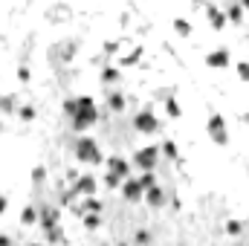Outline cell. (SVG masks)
Instances as JSON below:
<instances>
[{"instance_id": "6da1fadb", "label": "cell", "mask_w": 249, "mask_h": 246, "mask_svg": "<svg viewBox=\"0 0 249 246\" xmlns=\"http://www.w3.org/2000/svg\"><path fill=\"white\" fill-rule=\"evenodd\" d=\"M64 113L72 119V130H78V133L90 130L93 124L99 122V107H96V99H93V96L67 99V102H64Z\"/></svg>"}, {"instance_id": "7a4b0ae2", "label": "cell", "mask_w": 249, "mask_h": 246, "mask_svg": "<svg viewBox=\"0 0 249 246\" xmlns=\"http://www.w3.org/2000/svg\"><path fill=\"white\" fill-rule=\"evenodd\" d=\"M75 159L78 162H87V165H102V151H99V142L93 139V136H87V133H81L78 139H75Z\"/></svg>"}, {"instance_id": "3957f363", "label": "cell", "mask_w": 249, "mask_h": 246, "mask_svg": "<svg viewBox=\"0 0 249 246\" xmlns=\"http://www.w3.org/2000/svg\"><path fill=\"white\" fill-rule=\"evenodd\" d=\"M124 177H130V162L124 157H107V174H105V185L107 188H119Z\"/></svg>"}, {"instance_id": "277c9868", "label": "cell", "mask_w": 249, "mask_h": 246, "mask_svg": "<svg viewBox=\"0 0 249 246\" xmlns=\"http://www.w3.org/2000/svg\"><path fill=\"white\" fill-rule=\"evenodd\" d=\"M206 133H209V139L214 142V145H229V130H226V119L220 116V113H209V119H206Z\"/></svg>"}, {"instance_id": "5b68a950", "label": "cell", "mask_w": 249, "mask_h": 246, "mask_svg": "<svg viewBox=\"0 0 249 246\" xmlns=\"http://www.w3.org/2000/svg\"><path fill=\"white\" fill-rule=\"evenodd\" d=\"M160 119H157V113L151 110V107H142L136 116H133V130L136 133H145V136H151V133H160Z\"/></svg>"}, {"instance_id": "8992f818", "label": "cell", "mask_w": 249, "mask_h": 246, "mask_svg": "<svg viewBox=\"0 0 249 246\" xmlns=\"http://www.w3.org/2000/svg\"><path fill=\"white\" fill-rule=\"evenodd\" d=\"M160 148L157 145H148V148H139L136 154H133V165L139 168V171H154L157 168V162H160Z\"/></svg>"}, {"instance_id": "52a82bcc", "label": "cell", "mask_w": 249, "mask_h": 246, "mask_svg": "<svg viewBox=\"0 0 249 246\" xmlns=\"http://www.w3.org/2000/svg\"><path fill=\"white\" fill-rule=\"evenodd\" d=\"M58 220H61V211H58L55 206H50V203H47V206H41V209H38V226H41L44 232L55 229V226H58Z\"/></svg>"}, {"instance_id": "ba28073f", "label": "cell", "mask_w": 249, "mask_h": 246, "mask_svg": "<svg viewBox=\"0 0 249 246\" xmlns=\"http://www.w3.org/2000/svg\"><path fill=\"white\" fill-rule=\"evenodd\" d=\"M119 191H122V197L127 200V203H139V200L145 197V188L139 185L136 177H124L122 185H119Z\"/></svg>"}, {"instance_id": "9c48e42d", "label": "cell", "mask_w": 249, "mask_h": 246, "mask_svg": "<svg viewBox=\"0 0 249 246\" xmlns=\"http://www.w3.org/2000/svg\"><path fill=\"white\" fill-rule=\"evenodd\" d=\"M96 177L93 174H81V177H75V185H72V194L75 197H90V194H96Z\"/></svg>"}, {"instance_id": "30bf717a", "label": "cell", "mask_w": 249, "mask_h": 246, "mask_svg": "<svg viewBox=\"0 0 249 246\" xmlns=\"http://www.w3.org/2000/svg\"><path fill=\"white\" fill-rule=\"evenodd\" d=\"M206 20H209V26H212V29H217V32L229 23V20H226V12H223V9H217V6H212V3L206 6Z\"/></svg>"}, {"instance_id": "8fae6325", "label": "cell", "mask_w": 249, "mask_h": 246, "mask_svg": "<svg viewBox=\"0 0 249 246\" xmlns=\"http://www.w3.org/2000/svg\"><path fill=\"white\" fill-rule=\"evenodd\" d=\"M229 50H212L209 55H206V67H212V70H226L229 67Z\"/></svg>"}, {"instance_id": "7c38bea8", "label": "cell", "mask_w": 249, "mask_h": 246, "mask_svg": "<svg viewBox=\"0 0 249 246\" xmlns=\"http://www.w3.org/2000/svg\"><path fill=\"white\" fill-rule=\"evenodd\" d=\"M151 209H162L165 206V191L160 188V185H151V188H145V197H142Z\"/></svg>"}, {"instance_id": "4fadbf2b", "label": "cell", "mask_w": 249, "mask_h": 246, "mask_svg": "<svg viewBox=\"0 0 249 246\" xmlns=\"http://www.w3.org/2000/svg\"><path fill=\"white\" fill-rule=\"evenodd\" d=\"M75 211H78V214H84V211H105V203H102V200H96V197L90 194V197H84V203H81V206H75Z\"/></svg>"}, {"instance_id": "5bb4252c", "label": "cell", "mask_w": 249, "mask_h": 246, "mask_svg": "<svg viewBox=\"0 0 249 246\" xmlns=\"http://www.w3.org/2000/svg\"><path fill=\"white\" fill-rule=\"evenodd\" d=\"M81 220H84V229H87V232H96V229L102 226V211H84Z\"/></svg>"}, {"instance_id": "9a60e30c", "label": "cell", "mask_w": 249, "mask_h": 246, "mask_svg": "<svg viewBox=\"0 0 249 246\" xmlns=\"http://www.w3.org/2000/svg\"><path fill=\"white\" fill-rule=\"evenodd\" d=\"M171 29H174L180 38H191V32H194V26L188 23L186 18H174V20H171Z\"/></svg>"}, {"instance_id": "2e32d148", "label": "cell", "mask_w": 249, "mask_h": 246, "mask_svg": "<svg viewBox=\"0 0 249 246\" xmlns=\"http://www.w3.org/2000/svg\"><path fill=\"white\" fill-rule=\"evenodd\" d=\"M20 226H38V209H35V206H23V211H20Z\"/></svg>"}, {"instance_id": "e0dca14e", "label": "cell", "mask_w": 249, "mask_h": 246, "mask_svg": "<svg viewBox=\"0 0 249 246\" xmlns=\"http://www.w3.org/2000/svg\"><path fill=\"white\" fill-rule=\"evenodd\" d=\"M107 107H110L113 113H122L124 110V93L122 90H113V93L107 96Z\"/></svg>"}, {"instance_id": "ac0fdd59", "label": "cell", "mask_w": 249, "mask_h": 246, "mask_svg": "<svg viewBox=\"0 0 249 246\" xmlns=\"http://www.w3.org/2000/svg\"><path fill=\"white\" fill-rule=\"evenodd\" d=\"M160 154H162V157H168V159H177V157H180V148H177V142H174V139H165V142L160 145Z\"/></svg>"}, {"instance_id": "d6986e66", "label": "cell", "mask_w": 249, "mask_h": 246, "mask_svg": "<svg viewBox=\"0 0 249 246\" xmlns=\"http://www.w3.org/2000/svg\"><path fill=\"white\" fill-rule=\"evenodd\" d=\"M226 20H229V23H241V20H244V6H241V3H232V6L226 9Z\"/></svg>"}, {"instance_id": "ffe728a7", "label": "cell", "mask_w": 249, "mask_h": 246, "mask_svg": "<svg viewBox=\"0 0 249 246\" xmlns=\"http://www.w3.org/2000/svg\"><path fill=\"white\" fill-rule=\"evenodd\" d=\"M165 113H168L171 119H180V116H183V107H180V102H177L174 96L165 99Z\"/></svg>"}, {"instance_id": "44dd1931", "label": "cell", "mask_w": 249, "mask_h": 246, "mask_svg": "<svg viewBox=\"0 0 249 246\" xmlns=\"http://www.w3.org/2000/svg\"><path fill=\"white\" fill-rule=\"evenodd\" d=\"M102 81L116 84V81H119V70H116V67H105V70H102Z\"/></svg>"}, {"instance_id": "7402d4cb", "label": "cell", "mask_w": 249, "mask_h": 246, "mask_svg": "<svg viewBox=\"0 0 249 246\" xmlns=\"http://www.w3.org/2000/svg\"><path fill=\"white\" fill-rule=\"evenodd\" d=\"M139 55H142V47H136L130 55H122V61H119V67H133V64L139 61Z\"/></svg>"}, {"instance_id": "603a6c76", "label": "cell", "mask_w": 249, "mask_h": 246, "mask_svg": "<svg viewBox=\"0 0 249 246\" xmlns=\"http://www.w3.org/2000/svg\"><path fill=\"white\" fill-rule=\"evenodd\" d=\"M136 180H139V185H142V188H151V185H157V177H154V171H142Z\"/></svg>"}, {"instance_id": "cb8c5ba5", "label": "cell", "mask_w": 249, "mask_h": 246, "mask_svg": "<svg viewBox=\"0 0 249 246\" xmlns=\"http://www.w3.org/2000/svg\"><path fill=\"white\" fill-rule=\"evenodd\" d=\"M0 110L3 113H15V96H0Z\"/></svg>"}, {"instance_id": "d4e9b609", "label": "cell", "mask_w": 249, "mask_h": 246, "mask_svg": "<svg viewBox=\"0 0 249 246\" xmlns=\"http://www.w3.org/2000/svg\"><path fill=\"white\" fill-rule=\"evenodd\" d=\"M44 180H47V168H44V165H38V168L32 171V183H35V185H41Z\"/></svg>"}, {"instance_id": "484cf974", "label": "cell", "mask_w": 249, "mask_h": 246, "mask_svg": "<svg viewBox=\"0 0 249 246\" xmlns=\"http://www.w3.org/2000/svg\"><path fill=\"white\" fill-rule=\"evenodd\" d=\"M238 78L249 84V61H238Z\"/></svg>"}, {"instance_id": "4316f807", "label": "cell", "mask_w": 249, "mask_h": 246, "mask_svg": "<svg viewBox=\"0 0 249 246\" xmlns=\"http://www.w3.org/2000/svg\"><path fill=\"white\" fill-rule=\"evenodd\" d=\"M18 113H20V119H23V122H32V119H35V107H29V105H26V107H20Z\"/></svg>"}, {"instance_id": "83f0119b", "label": "cell", "mask_w": 249, "mask_h": 246, "mask_svg": "<svg viewBox=\"0 0 249 246\" xmlns=\"http://www.w3.org/2000/svg\"><path fill=\"white\" fill-rule=\"evenodd\" d=\"M226 232H229V235H241V223H238V220H229V223H226Z\"/></svg>"}, {"instance_id": "f1b7e54d", "label": "cell", "mask_w": 249, "mask_h": 246, "mask_svg": "<svg viewBox=\"0 0 249 246\" xmlns=\"http://www.w3.org/2000/svg\"><path fill=\"white\" fill-rule=\"evenodd\" d=\"M133 241H136V244H148V241H151V232H145V229H142V232H136V238H133Z\"/></svg>"}, {"instance_id": "f546056e", "label": "cell", "mask_w": 249, "mask_h": 246, "mask_svg": "<svg viewBox=\"0 0 249 246\" xmlns=\"http://www.w3.org/2000/svg\"><path fill=\"white\" fill-rule=\"evenodd\" d=\"M6 211H9V197H6V194H0V217H3Z\"/></svg>"}, {"instance_id": "4dcf8cb0", "label": "cell", "mask_w": 249, "mask_h": 246, "mask_svg": "<svg viewBox=\"0 0 249 246\" xmlns=\"http://www.w3.org/2000/svg\"><path fill=\"white\" fill-rule=\"evenodd\" d=\"M18 78H20V81H29V70H26V67H20V70H18Z\"/></svg>"}, {"instance_id": "1f68e13d", "label": "cell", "mask_w": 249, "mask_h": 246, "mask_svg": "<svg viewBox=\"0 0 249 246\" xmlns=\"http://www.w3.org/2000/svg\"><path fill=\"white\" fill-rule=\"evenodd\" d=\"M0 244H12V238L9 235H0Z\"/></svg>"}, {"instance_id": "d6a6232c", "label": "cell", "mask_w": 249, "mask_h": 246, "mask_svg": "<svg viewBox=\"0 0 249 246\" xmlns=\"http://www.w3.org/2000/svg\"><path fill=\"white\" fill-rule=\"evenodd\" d=\"M241 6H244V12H249V0H238Z\"/></svg>"}]
</instances>
